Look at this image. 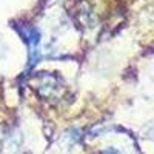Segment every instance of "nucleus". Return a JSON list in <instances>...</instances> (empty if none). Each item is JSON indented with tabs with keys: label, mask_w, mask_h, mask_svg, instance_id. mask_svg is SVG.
Wrapping results in <instances>:
<instances>
[{
	"label": "nucleus",
	"mask_w": 154,
	"mask_h": 154,
	"mask_svg": "<svg viewBox=\"0 0 154 154\" xmlns=\"http://www.w3.org/2000/svg\"><path fill=\"white\" fill-rule=\"evenodd\" d=\"M20 34L23 35L25 42H26L28 48H29V65L35 63L37 57H38V43H40V35H38L37 29L34 26H26L23 25L20 28Z\"/></svg>",
	"instance_id": "f257e3e1"
}]
</instances>
